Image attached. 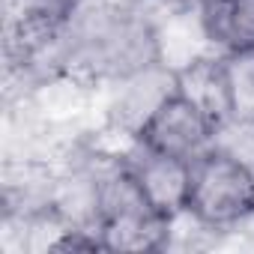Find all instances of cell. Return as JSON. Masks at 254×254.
<instances>
[{"label": "cell", "mask_w": 254, "mask_h": 254, "mask_svg": "<svg viewBox=\"0 0 254 254\" xmlns=\"http://www.w3.org/2000/svg\"><path fill=\"white\" fill-rule=\"evenodd\" d=\"M189 212L206 227H233L254 215V168L212 147L191 162Z\"/></svg>", "instance_id": "1"}, {"label": "cell", "mask_w": 254, "mask_h": 254, "mask_svg": "<svg viewBox=\"0 0 254 254\" xmlns=\"http://www.w3.org/2000/svg\"><path fill=\"white\" fill-rule=\"evenodd\" d=\"M215 123L194 108L189 99H183L180 93H174L144 126L141 141L147 150L165 153V156H177L186 162H197L200 156H206L215 147Z\"/></svg>", "instance_id": "2"}, {"label": "cell", "mask_w": 254, "mask_h": 254, "mask_svg": "<svg viewBox=\"0 0 254 254\" xmlns=\"http://www.w3.org/2000/svg\"><path fill=\"white\" fill-rule=\"evenodd\" d=\"M174 93H177V72H171L159 60L138 66L132 72L120 75V84H117L114 102H111V123L141 135L150 117Z\"/></svg>", "instance_id": "3"}, {"label": "cell", "mask_w": 254, "mask_h": 254, "mask_svg": "<svg viewBox=\"0 0 254 254\" xmlns=\"http://www.w3.org/2000/svg\"><path fill=\"white\" fill-rule=\"evenodd\" d=\"M147 203L162 215V218H177L180 212L189 209L191 200V162L165 156L156 150H141L129 162Z\"/></svg>", "instance_id": "4"}, {"label": "cell", "mask_w": 254, "mask_h": 254, "mask_svg": "<svg viewBox=\"0 0 254 254\" xmlns=\"http://www.w3.org/2000/svg\"><path fill=\"white\" fill-rule=\"evenodd\" d=\"M153 33H156V60L171 72L191 66L194 60L221 54L206 30L203 9H174L168 21H162V27Z\"/></svg>", "instance_id": "5"}, {"label": "cell", "mask_w": 254, "mask_h": 254, "mask_svg": "<svg viewBox=\"0 0 254 254\" xmlns=\"http://www.w3.org/2000/svg\"><path fill=\"white\" fill-rule=\"evenodd\" d=\"M221 57L224 54L194 60L191 66L177 72V93L183 99H189L194 108H200L215 123V129H221L230 120V102H227V81H224Z\"/></svg>", "instance_id": "6"}, {"label": "cell", "mask_w": 254, "mask_h": 254, "mask_svg": "<svg viewBox=\"0 0 254 254\" xmlns=\"http://www.w3.org/2000/svg\"><path fill=\"white\" fill-rule=\"evenodd\" d=\"M200 9L221 54L254 48V0H206Z\"/></svg>", "instance_id": "7"}, {"label": "cell", "mask_w": 254, "mask_h": 254, "mask_svg": "<svg viewBox=\"0 0 254 254\" xmlns=\"http://www.w3.org/2000/svg\"><path fill=\"white\" fill-rule=\"evenodd\" d=\"M224 81H227V102L230 120L254 123V48L230 51L221 57Z\"/></svg>", "instance_id": "8"}, {"label": "cell", "mask_w": 254, "mask_h": 254, "mask_svg": "<svg viewBox=\"0 0 254 254\" xmlns=\"http://www.w3.org/2000/svg\"><path fill=\"white\" fill-rule=\"evenodd\" d=\"M159 3H165L174 12V9H200L206 0H159Z\"/></svg>", "instance_id": "9"}]
</instances>
